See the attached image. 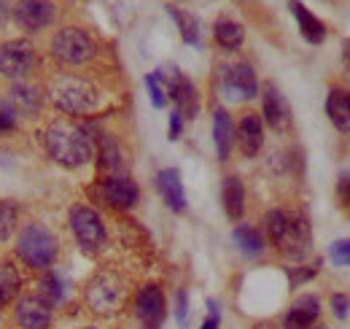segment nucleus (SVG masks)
I'll return each mask as SVG.
<instances>
[{"label": "nucleus", "mask_w": 350, "mask_h": 329, "mask_svg": "<svg viewBox=\"0 0 350 329\" xmlns=\"http://www.w3.org/2000/svg\"><path fill=\"white\" fill-rule=\"evenodd\" d=\"M286 224H288V213H286V210H269V213L264 216L267 238H269L272 243H278L280 235H283V230H286Z\"/></svg>", "instance_id": "c756f323"}, {"label": "nucleus", "mask_w": 350, "mask_h": 329, "mask_svg": "<svg viewBox=\"0 0 350 329\" xmlns=\"http://www.w3.org/2000/svg\"><path fill=\"white\" fill-rule=\"evenodd\" d=\"M54 19V3L51 0H19L14 5V22L25 33H38L51 25Z\"/></svg>", "instance_id": "9d476101"}, {"label": "nucleus", "mask_w": 350, "mask_h": 329, "mask_svg": "<svg viewBox=\"0 0 350 329\" xmlns=\"http://www.w3.org/2000/svg\"><path fill=\"white\" fill-rule=\"evenodd\" d=\"M16 111L11 108V103H5V100H0V135H8L14 127H16Z\"/></svg>", "instance_id": "473e14b6"}, {"label": "nucleus", "mask_w": 350, "mask_h": 329, "mask_svg": "<svg viewBox=\"0 0 350 329\" xmlns=\"http://www.w3.org/2000/svg\"><path fill=\"white\" fill-rule=\"evenodd\" d=\"M234 122L232 117L224 111V108H216L213 114V141H216V151H219V160L226 162L229 154H232V146H234Z\"/></svg>", "instance_id": "412c9836"}, {"label": "nucleus", "mask_w": 350, "mask_h": 329, "mask_svg": "<svg viewBox=\"0 0 350 329\" xmlns=\"http://www.w3.org/2000/svg\"><path fill=\"white\" fill-rule=\"evenodd\" d=\"M124 297H127V287H124L122 278L113 276V273H100L87 289L89 308H92L94 313H103V316L116 313V310L122 308Z\"/></svg>", "instance_id": "39448f33"}, {"label": "nucleus", "mask_w": 350, "mask_h": 329, "mask_svg": "<svg viewBox=\"0 0 350 329\" xmlns=\"http://www.w3.org/2000/svg\"><path fill=\"white\" fill-rule=\"evenodd\" d=\"M318 267H321V262H318V265H312V267H299V265H297V270H288V281H291L294 287H299V284L310 281V278L318 273Z\"/></svg>", "instance_id": "f704fd0d"}, {"label": "nucleus", "mask_w": 350, "mask_h": 329, "mask_svg": "<svg viewBox=\"0 0 350 329\" xmlns=\"http://www.w3.org/2000/svg\"><path fill=\"white\" fill-rule=\"evenodd\" d=\"M237 3H248V0H237Z\"/></svg>", "instance_id": "37998d69"}, {"label": "nucleus", "mask_w": 350, "mask_h": 329, "mask_svg": "<svg viewBox=\"0 0 350 329\" xmlns=\"http://www.w3.org/2000/svg\"><path fill=\"white\" fill-rule=\"evenodd\" d=\"M44 106V92L38 84L30 82H16L11 86V108L16 114H38Z\"/></svg>", "instance_id": "a211bd4d"}, {"label": "nucleus", "mask_w": 350, "mask_h": 329, "mask_svg": "<svg viewBox=\"0 0 350 329\" xmlns=\"http://www.w3.org/2000/svg\"><path fill=\"white\" fill-rule=\"evenodd\" d=\"M288 8H291V14H294V19H297V27H299L302 38H305L307 43H312V46L323 43V38H326V27H323V22H321L310 8H305V3H299V0H288Z\"/></svg>", "instance_id": "f3484780"}, {"label": "nucleus", "mask_w": 350, "mask_h": 329, "mask_svg": "<svg viewBox=\"0 0 350 329\" xmlns=\"http://www.w3.org/2000/svg\"><path fill=\"white\" fill-rule=\"evenodd\" d=\"M321 329H323V327H321Z\"/></svg>", "instance_id": "a18cd8bd"}, {"label": "nucleus", "mask_w": 350, "mask_h": 329, "mask_svg": "<svg viewBox=\"0 0 350 329\" xmlns=\"http://www.w3.org/2000/svg\"><path fill=\"white\" fill-rule=\"evenodd\" d=\"M342 60H345V68H350V38L345 41V49H342Z\"/></svg>", "instance_id": "79ce46f5"}, {"label": "nucleus", "mask_w": 350, "mask_h": 329, "mask_svg": "<svg viewBox=\"0 0 350 329\" xmlns=\"http://www.w3.org/2000/svg\"><path fill=\"white\" fill-rule=\"evenodd\" d=\"M167 14L175 19L178 33H180L183 41L191 43V46H202V27H200V19H197L194 14L180 11V8H175V5H167Z\"/></svg>", "instance_id": "b1692460"}, {"label": "nucleus", "mask_w": 350, "mask_h": 329, "mask_svg": "<svg viewBox=\"0 0 350 329\" xmlns=\"http://www.w3.org/2000/svg\"><path fill=\"white\" fill-rule=\"evenodd\" d=\"M213 36H216V43L224 46V49H229V51L240 49L243 41H245L243 25H240V22H232V19H219L216 27H213Z\"/></svg>", "instance_id": "393cba45"}, {"label": "nucleus", "mask_w": 350, "mask_h": 329, "mask_svg": "<svg viewBox=\"0 0 350 329\" xmlns=\"http://www.w3.org/2000/svg\"><path fill=\"white\" fill-rule=\"evenodd\" d=\"M16 321L22 329H46L51 324V310L44 300L25 297L16 305Z\"/></svg>", "instance_id": "dca6fc26"}, {"label": "nucleus", "mask_w": 350, "mask_h": 329, "mask_svg": "<svg viewBox=\"0 0 350 329\" xmlns=\"http://www.w3.org/2000/svg\"><path fill=\"white\" fill-rule=\"evenodd\" d=\"M51 100L59 111L65 114H73V117H81L97 108V86L89 84L87 79H76V76H65L59 82H54L51 86Z\"/></svg>", "instance_id": "f03ea898"}, {"label": "nucleus", "mask_w": 350, "mask_h": 329, "mask_svg": "<svg viewBox=\"0 0 350 329\" xmlns=\"http://www.w3.org/2000/svg\"><path fill=\"white\" fill-rule=\"evenodd\" d=\"M234 243L245 256H259L264 251V238L259 230L254 227H237L234 230Z\"/></svg>", "instance_id": "a878e982"}, {"label": "nucleus", "mask_w": 350, "mask_h": 329, "mask_svg": "<svg viewBox=\"0 0 350 329\" xmlns=\"http://www.w3.org/2000/svg\"><path fill=\"white\" fill-rule=\"evenodd\" d=\"M288 259L294 262H302L307 254H310V224H307L305 216H288V224L280 235V241L275 243Z\"/></svg>", "instance_id": "9b49d317"}, {"label": "nucleus", "mask_w": 350, "mask_h": 329, "mask_svg": "<svg viewBox=\"0 0 350 329\" xmlns=\"http://www.w3.org/2000/svg\"><path fill=\"white\" fill-rule=\"evenodd\" d=\"M16 291H19V273L14 270V265L0 262V305L14 300Z\"/></svg>", "instance_id": "cd10ccee"}, {"label": "nucleus", "mask_w": 350, "mask_h": 329, "mask_svg": "<svg viewBox=\"0 0 350 329\" xmlns=\"http://www.w3.org/2000/svg\"><path fill=\"white\" fill-rule=\"evenodd\" d=\"M14 227H16V208L8 206V203H0V243L8 241Z\"/></svg>", "instance_id": "7c9ffc66"}, {"label": "nucleus", "mask_w": 350, "mask_h": 329, "mask_svg": "<svg viewBox=\"0 0 350 329\" xmlns=\"http://www.w3.org/2000/svg\"><path fill=\"white\" fill-rule=\"evenodd\" d=\"M321 319V300L315 294H305L294 302V308L286 313L283 327L286 329H312Z\"/></svg>", "instance_id": "2eb2a0df"}, {"label": "nucleus", "mask_w": 350, "mask_h": 329, "mask_svg": "<svg viewBox=\"0 0 350 329\" xmlns=\"http://www.w3.org/2000/svg\"><path fill=\"white\" fill-rule=\"evenodd\" d=\"M159 73H162V79H165L167 95L175 100V106H178V111L183 114V119L197 117L200 100H197V89H194V84L189 82L178 68H173V65H170V68H162Z\"/></svg>", "instance_id": "6e6552de"}, {"label": "nucleus", "mask_w": 350, "mask_h": 329, "mask_svg": "<svg viewBox=\"0 0 350 329\" xmlns=\"http://www.w3.org/2000/svg\"><path fill=\"white\" fill-rule=\"evenodd\" d=\"M332 308H334V316L337 319H348V308H350L348 294H334L332 297Z\"/></svg>", "instance_id": "e433bc0d"}, {"label": "nucleus", "mask_w": 350, "mask_h": 329, "mask_svg": "<svg viewBox=\"0 0 350 329\" xmlns=\"http://www.w3.org/2000/svg\"><path fill=\"white\" fill-rule=\"evenodd\" d=\"M5 16H8V0H0V25L5 22Z\"/></svg>", "instance_id": "a19ab883"}, {"label": "nucleus", "mask_w": 350, "mask_h": 329, "mask_svg": "<svg viewBox=\"0 0 350 329\" xmlns=\"http://www.w3.org/2000/svg\"><path fill=\"white\" fill-rule=\"evenodd\" d=\"M100 167L105 173H122V151H119L116 141L108 138V135L100 143Z\"/></svg>", "instance_id": "bb28decb"}, {"label": "nucleus", "mask_w": 350, "mask_h": 329, "mask_svg": "<svg viewBox=\"0 0 350 329\" xmlns=\"http://www.w3.org/2000/svg\"><path fill=\"white\" fill-rule=\"evenodd\" d=\"M16 251L30 267L44 270V267H51L54 259H57V238L41 224H30V227L22 230Z\"/></svg>", "instance_id": "7ed1b4c3"}, {"label": "nucleus", "mask_w": 350, "mask_h": 329, "mask_svg": "<svg viewBox=\"0 0 350 329\" xmlns=\"http://www.w3.org/2000/svg\"><path fill=\"white\" fill-rule=\"evenodd\" d=\"M264 119L272 130H280V132L288 130V124H291V108L275 84L264 86Z\"/></svg>", "instance_id": "4468645a"}, {"label": "nucleus", "mask_w": 350, "mask_h": 329, "mask_svg": "<svg viewBox=\"0 0 350 329\" xmlns=\"http://www.w3.org/2000/svg\"><path fill=\"white\" fill-rule=\"evenodd\" d=\"M84 329H97V327H84Z\"/></svg>", "instance_id": "c03bdc74"}, {"label": "nucleus", "mask_w": 350, "mask_h": 329, "mask_svg": "<svg viewBox=\"0 0 350 329\" xmlns=\"http://www.w3.org/2000/svg\"><path fill=\"white\" fill-rule=\"evenodd\" d=\"M337 200L342 206H350V173H342L337 181Z\"/></svg>", "instance_id": "4c0bfd02"}, {"label": "nucleus", "mask_w": 350, "mask_h": 329, "mask_svg": "<svg viewBox=\"0 0 350 329\" xmlns=\"http://www.w3.org/2000/svg\"><path fill=\"white\" fill-rule=\"evenodd\" d=\"M103 197L111 203L113 208H132L137 203V186L127 173H108L103 178Z\"/></svg>", "instance_id": "ddd939ff"}, {"label": "nucleus", "mask_w": 350, "mask_h": 329, "mask_svg": "<svg viewBox=\"0 0 350 329\" xmlns=\"http://www.w3.org/2000/svg\"><path fill=\"white\" fill-rule=\"evenodd\" d=\"M329 259L340 267H350V241H337L329 248Z\"/></svg>", "instance_id": "2f4dec72"}, {"label": "nucleus", "mask_w": 350, "mask_h": 329, "mask_svg": "<svg viewBox=\"0 0 350 329\" xmlns=\"http://www.w3.org/2000/svg\"><path fill=\"white\" fill-rule=\"evenodd\" d=\"M157 186H159V195L165 197V203L173 208V210H183L186 208V192H183V181H180V173L175 167H165L159 170L157 175Z\"/></svg>", "instance_id": "6ab92c4d"}, {"label": "nucleus", "mask_w": 350, "mask_h": 329, "mask_svg": "<svg viewBox=\"0 0 350 329\" xmlns=\"http://www.w3.org/2000/svg\"><path fill=\"white\" fill-rule=\"evenodd\" d=\"M237 141H240V149L245 157H256L259 149L264 143V124L256 114H245L243 122H240V130H237Z\"/></svg>", "instance_id": "aec40b11"}, {"label": "nucleus", "mask_w": 350, "mask_h": 329, "mask_svg": "<svg viewBox=\"0 0 350 329\" xmlns=\"http://www.w3.org/2000/svg\"><path fill=\"white\" fill-rule=\"evenodd\" d=\"M221 82L229 97L234 100H254L256 92H259V82H256V73L251 65L245 62H237V65H226L221 68Z\"/></svg>", "instance_id": "1a4fd4ad"}, {"label": "nucleus", "mask_w": 350, "mask_h": 329, "mask_svg": "<svg viewBox=\"0 0 350 329\" xmlns=\"http://www.w3.org/2000/svg\"><path fill=\"white\" fill-rule=\"evenodd\" d=\"M326 114L340 132H350V95L345 89H332L326 97Z\"/></svg>", "instance_id": "5701e85b"}, {"label": "nucleus", "mask_w": 350, "mask_h": 329, "mask_svg": "<svg viewBox=\"0 0 350 329\" xmlns=\"http://www.w3.org/2000/svg\"><path fill=\"white\" fill-rule=\"evenodd\" d=\"M146 86H148V95H151L154 108H165L170 95H167V86H165L162 73H159V71H157V73H148V76H146Z\"/></svg>", "instance_id": "c85d7f7f"}, {"label": "nucleus", "mask_w": 350, "mask_h": 329, "mask_svg": "<svg viewBox=\"0 0 350 329\" xmlns=\"http://www.w3.org/2000/svg\"><path fill=\"white\" fill-rule=\"evenodd\" d=\"M175 316H178L180 327L189 324V294L186 291H178V297H175Z\"/></svg>", "instance_id": "c9c22d12"}, {"label": "nucleus", "mask_w": 350, "mask_h": 329, "mask_svg": "<svg viewBox=\"0 0 350 329\" xmlns=\"http://www.w3.org/2000/svg\"><path fill=\"white\" fill-rule=\"evenodd\" d=\"M208 308H211V316H208V321L202 324V329H219V305L211 300Z\"/></svg>", "instance_id": "ea45409f"}, {"label": "nucleus", "mask_w": 350, "mask_h": 329, "mask_svg": "<svg viewBox=\"0 0 350 329\" xmlns=\"http://www.w3.org/2000/svg\"><path fill=\"white\" fill-rule=\"evenodd\" d=\"M221 200H224V210L232 221H240L245 213V186L237 175H226L224 189H221Z\"/></svg>", "instance_id": "4be33fe9"}, {"label": "nucleus", "mask_w": 350, "mask_h": 329, "mask_svg": "<svg viewBox=\"0 0 350 329\" xmlns=\"http://www.w3.org/2000/svg\"><path fill=\"white\" fill-rule=\"evenodd\" d=\"M33 68H36V49H33V43L25 41V38H14V41L0 43V73L5 79L22 82L25 76H30Z\"/></svg>", "instance_id": "0eeeda50"}, {"label": "nucleus", "mask_w": 350, "mask_h": 329, "mask_svg": "<svg viewBox=\"0 0 350 329\" xmlns=\"http://www.w3.org/2000/svg\"><path fill=\"white\" fill-rule=\"evenodd\" d=\"M137 319L143 329H159L165 321V294L162 289L148 284L137 294Z\"/></svg>", "instance_id": "f8f14e48"}, {"label": "nucleus", "mask_w": 350, "mask_h": 329, "mask_svg": "<svg viewBox=\"0 0 350 329\" xmlns=\"http://www.w3.org/2000/svg\"><path fill=\"white\" fill-rule=\"evenodd\" d=\"M41 294H44V302L51 308V305H57L59 300H62V284L51 276V278H46L44 281V289H41Z\"/></svg>", "instance_id": "72a5a7b5"}, {"label": "nucleus", "mask_w": 350, "mask_h": 329, "mask_svg": "<svg viewBox=\"0 0 350 329\" xmlns=\"http://www.w3.org/2000/svg\"><path fill=\"white\" fill-rule=\"evenodd\" d=\"M46 149H49L54 162L65 164V167H81L97 151L94 138L89 135L87 130L73 122H65V119L49 124V130H46Z\"/></svg>", "instance_id": "f257e3e1"}, {"label": "nucleus", "mask_w": 350, "mask_h": 329, "mask_svg": "<svg viewBox=\"0 0 350 329\" xmlns=\"http://www.w3.org/2000/svg\"><path fill=\"white\" fill-rule=\"evenodd\" d=\"M51 54L62 65H84L94 57V41L81 27H62L51 41Z\"/></svg>", "instance_id": "20e7f679"}, {"label": "nucleus", "mask_w": 350, "mask_h": 329, "mask_svg": "<svg viewBox=\"0 0 350 329\" xmlns=\"http://www.w3.org/2000/svg\"><path fill=\"white\" fill-rule=\"evenodd\" d=\"M180 130H183V114L175 108L173 114H170V141H178Z\"/></svg>", "instance_id": "58836bf2"}, {"label": "nucleus", "mask_w": 350, "mask_h": 329, "mask_svg": "<svg viewBox=\"0 0 350 329\" xmlns=\"http://www.w3.org/2000/svg\"><path fill=\"white\" fill-rule=\"evenodd\" d=\"M70 230H73L81 251H87V254H97L100 248L105 246V238H108L105 235V224H103L100 213L92 210V208L76 206L70 210Z\"/></svg>", "instance_id": "423d86ee"}]
</instances>
